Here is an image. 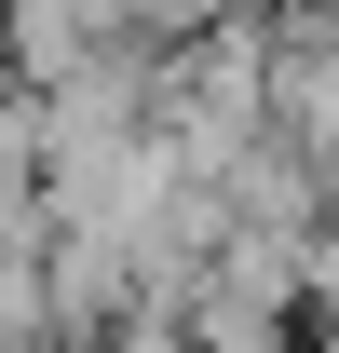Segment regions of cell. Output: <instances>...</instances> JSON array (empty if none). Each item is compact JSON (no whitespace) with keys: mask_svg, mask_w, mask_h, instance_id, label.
<instances>
[{"mask_svg":"<svg viewBox=\"0 0 339 353\" xmlns=\"http://www.w3.org/2000/svg\"><path fill=\"white\" fill-rule=\"evenodd\" d=\"M312 312H339V218L312 231Z\"/></svg>","mask_w":339,"mask_h":353,"instance_id":"obj_4","label":"cell"},{"mask_svg":"<svg viewBox=\"0 0 339 353\" xmlns=\"http://www.w3.org/2000/svg\"><path fill=\"white\" fill-rule=\"evenodd\" d=\"M231 14H245V0H136V41H204V28H231Z\"/></svg>","mask_w":339,"mask_h":353,"instance_id":"obj_3","label":"cell"},{"mask_svg":"<svg viewBox=\"0 0 339 353\" xmlns=\"http://www.w3.org/2000/svg\"><path fill=\"white\" fill-rule=\"evenodd\" d=\"M123 41H136V0H0V68H28L41 95Z\"/></svg>","mask_w":339,"mask_h":353,"instance_id":"obj_1","label":"cell"},{"mask_svg":"<svg viewBox=\"0 0 339 353\" xmlns=\"http://www.w3.org/2000/svg\"><path fill=\"white\" fill-rule=\"evenodd\" d=\"M68 299H54V245H0V353H54Z\"/></svg>","mask_w":339,"mask_h":353,"instance_id":"obj_2","label":"cell"}]
</instances>
